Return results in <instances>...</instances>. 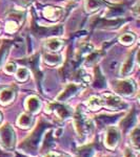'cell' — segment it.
<instances>
[{"instance_id":"6da1fadb","label":"cell","mask_w":140,"mask_h":157,"mask_svg":"<svg viewBox=\"0 0 140 157\" xmlns=\"http://www.w3.org/2000/svg\"><path fill=\"white\" fill-rule=\"evenodd\" d=\"M47 128H49V124L41 121L38 124L36 129L33 131V133L31 134L29 137H27L24 139V141L20 145L19 148L21 149V150H23L25 153L36 154L38 147H39V144H40V141H41L42 133L44 132V130Z\"/></svg>"},{"instance_id":"7a4b0ae2","label":"cell","mask_w":140,"mask_h":157,"mask_svg":"<svg viewBox=\"0 0 140 157\" xmlns=\"http://www.w3.org/2000/svg\"><path fill=\"white\" fill-rule=\"evenodd\" d=\"M75 126L77 129V132L81 136L89 135L93 130L92 121L89 120L84 113L80 112V111H78L75 114Z\"/></svg>"},{"instance_id":"3957f363","label":"cell","mask_w":140,"mask_h":157,"mask_svg":"<svg viewBox=\"0 0 140 157\" xmlns=\"http://www.w3.org/2000/svg\"><path fill=\"white\" fill-rule=\"evenodd\" d=\"M114 89H115L116 92L120 93L122 95L130 97V95H133L135 91H136V85L132 80L118 81L114 85Z\"/></svg>"},{"instance_id":"277c9868","label":"cell","mask_w":140,"mask_h":157,"mask_svg":"<svg viewBox=\"0 0 140 157\" xmlns=\"http://www.w3.org/2000/svg\"><path fill=\"white\" fill-rule=\"evenodd\" d=\"M0 138H1V141L4 147H6L9 149L13 148L15 145V139H16L14 129L10 125L3 126L0 129Z\"/></svg>"},{"instance_id":"5b68a950","label":"cell","mask_w":140,"mask_h":157,"mask_svg":"<svg viewBox=\"0 0 140 157\" xmlns=\"http://www.w3.org/2000/svg\"><path fill=\"white\" fill-rule=\"evenodd\" d=\"M103 100L105 102V105L110 109H120L126 106V104L122 102L120 98L112 94V93H104Z\"/></svg>"},{"instance_id":"8992f818","label":"cell","mask_w":140,"mask_h":157,"mask_svg":"<svg viewBox=\"0 0 140 157\" xmlns=\"http://www.w3.org/2000/svg\"><path fill=\"white\" fill-rule=\"evenodd\" d=\"M80 88H81L80 85H76V84L68 85L67 88H65V89L63 90L59 95H58L57 100L61 101V102H65V101L68 100V98H71L72 97H74V95H75L76 93L78 92V90H79Z\"/></svg>"},{"instance_id":"52a82bcc","label":"cell","mask_w":140,"mask_h":157,"mask_svg":"<svg viewBox=\"0 0 140 157\" xmlns=\"http://www.w3.org/2000/svg\"><path fill=\"white\" fill-rule=\"evenodd\" d=\"M119 133L117 131V129L115 128H110L108 130L106 133V137H105V145L109 148H115L119 141Z\"/></svg>"},{"instance_id":"ba28073f","label":"cell","mask_w":140,"mask_h":157,"mask_svg":"<svg viewBox=\"0 0 140 157\" xmlns=\"http://www.w3.org/2000/svg\"><path fill=\"white\" fill-rule=\"evenodd\" d=\"M42 13L45 18L52 20V21H55V20L59 19L61 16V11L59 9H57V7H52V6L44 7Z\"/></svg>"},{"instance_id":"9c48e42d","label":"cell","mask_w":140,"mask_h":157,"mask_svg":"<svg viewBox=\"0 0 140 157\" xmlns=\"http://www.w3.org/2000/svg\"><path fill=\"white\" fill-rule=\"evenodd\" d=\"M51 108L54 110V112L61 118H65L72 115V111L70 110V108L65 107L63 105H59V104H53L51 105Z\"/></svg>"},{"instance_id":"30bf717a","label":"cell","mask_w":140,"mask_h":157,"mask_svg":"<svg viewBox=\"0 0 140 157\" xmlns=\"http://www.w3.org/2000/svg\"><path fill=\"white\" fill-rule=\"evenodd\" d=\"M40 106H41V103H40V100L37 97H30L27 98V108L32 113H36L40 109Z\"/></svg>"},{"instance_id":"8fae6325","label":"cell","mask_w":140,"mask_h":157,"mask_svg":"<svg viewBox=\"0 0 140 157\" xmlns=\"http://www.w3.org/2000/svg\"><path fill=\"white\" fill-rule=\"evenodd\" d=\"M45 45H47V48L50 50V52H57L62 48L63 42L56 39V38H53V39L47 40Z\"/></svg>"},{"instance_id":"7c38bea8","label":"cell","mask_w":140,"mask_h":157,"mask_svg":"<svg viewBox=\"0 0 140 157\" xmlns=\"http://www.w3.org/2000/svg\"><path fill=\"white\" fill-rule=\"evenodd\" d=\"M15 98V92L12 89H3L0 91V103L9 104Z\"/></svg>"},{"instance_id":"4fadbf2b","label":"cell","mask_w":140,"mask_h":157,"mask_svg":"<svg viewBox=\"0 0 140 157\" xmlns=\"http://www.w3.org/2000/svg\"><path fill=\"white\" fill-rule=\"evenodd\" d=\"M44 61L47 64L55 66V65L59 64L61 59H60V56L56 55V52H47L44 55Z\"/></svg>"},{"instance_id":"5bb4252c","label":"cell","mask_w":140,"mask_h":157,"mask_svg":"<svg viewBox=\"0 0 140 157\" xmlns=\"http://www.w3.org/2000/svg\"><path fill=\"white\" fill-rule=\"evenodd\" d=\"M86 105H88V107L91 110H98L102 106V100L100 98L94 95V97H91L89 98V101L86 102Z\"/></svg>"},{"instance_id":"9a60e30c","label":"cell","mask_w":140,"mask_h":157,"mask_svg":"<svg viewBox=\"0 0 140 157\" xmlns=\"http://www.w3.org/2000/svg\"><path fill=\"white\" fill-rule=\"evenodd\" d=\"M117 116H114V115H100L97 117V123L101 127L105 125H110V124H113L114 121H117Z\"/></svg>"},{"instance_id":"2e32d148","label":"cell","mask_w":140,"mask_h":157,"mask_svg":"<svg viewBox=\"0 0 140 157\" xmlns=\"http://www.w3.org/2000/svg\"><path fill=\"white\" fill-rule=\"evenodd\" d=\"M104 4L102 0H86L85 1V7L89 12H93L98 10Z\"/></svg>"},{"instance_id":"e0dca14e","label":"cell","mask_w":140,"mask_h":157,"mask_svg":"<svg viewBox=\"0 0 140 157\" xmlns=\"http://www.w3.org/2000/svg\"><path fill=\"white\" fill-rule=\"evenodd\" d=\"M133 64H134V59L131 56V57H129L128 60L122 64V67H121V70H120L121 75H128V73L131 72L132 69H133Z\"/></svg>"},{"instance_id":"ac0fdd59","label":"cell","mask_w":140,"mask_h":157,"mask_svg":"<svg viewBox=\"0 0 140 157\" xmlns=\"http://www.w3.org/2000/svg\"><path fill=\"white\" fill-rule=\"evenodd\" d=\"M135 111H133V112L131 113L129 116H126V118L123 120V121L121 123V128H122V130L126 132V131H128L130 128H131V126L134 124V121H135Z\"/></svg>"},{"instance_id":"d6986e66","label":"cell","mask_w":140,"mask_h":157,"mask_svg":"<svg viewBox=\"0 0 140 157\" xmlns=\"http://www.w3.org/2000/svg\"><path fill=\"white\" fill-rule=\"evenodd\" d=\"M17 123L21 128H29L31 124H32V117H31V115L27 114H21L19 116Z\"/></svg>"},{"instance_id":"ffe728a7","label":"cell","mask_w":140,"mask_h":157,"mask_svg":"<svg viewBox=\"0 0 140 157\" xmlns=\"http://www.w3.org/2000/svg\"><path fill=\"white\" fill-rule=\"evenodd\" d=\"M136 40V37H135L134 34H131V33H126V34H123L122 36L120 37L119 41L120 43L124 45H130V44H133Z\"/></svg>"},{"instance_id":"44dd1931","label":"cell","mask_w":140,"mask_h":157,"mask_svg":"<svg viewBox=\"0 0 140 157\" xmlns=\"http://www.w3.org/2000/svg\"><path fill=\"white\" fill-rule=\"evenodd\" d=\"M16 78H17V80L21 81V82L27 81V78H29V70H27L25 67L19 68L18 71H17V73H16Z\"/></svg>"},{"instance_id":"7402d4cb","label":"cell","mask_w":140,"mask_h":157,"mask_svg":"<svg viewBox=\"0 0 140 157\" xmlns=\"http://www.w3.org/2000/svg\"><path fill=\"white\" fill-rule=\"evenodd\" d=\"M17 29H18V25H17L16 22L14 21H7L6 24V32H7L9 34H12V33L16 32Z\"/></svg>"},{"instance_id":"603a6c76","label":"cell","mask_w":140,"mask_h":157,"mask_svg":"<svg viewBox=\"0 0 140 157\" xmlns=\"http://www.w3.org/2000/svg\"><path fill=\"white\" fill-rule=\"evenodd\" d=\"M92 155H93V149L91 147H86V148L81 149L79 151L78 157H91Z\"/></svg>"},{"instance_id":"cb8c5ba5","label":"cell","mask_w":140,"mask_h":157,"mask_svg":"<svg viewBox=\"0 0 140 157\" xmlns=\"http://www.w3.org/2000/svg\"><path fill=\"white\" fill-rule=\"evenodd\" d=\"M132 140L134 143V146L138 148L139 146V129L136 128L134 130V132L132 133Z\"/></svg>"},{"instance_id":"d4e9b609","label":"cell","mask_w":140,"mask_h":157,"mask_svg":"<svg viewBox=\"0 0 140 157\" xmlns=\"http://www.w3.org/2000/svg\"><path fill=\"white\" fill-rule=\"evenodd\" d=\"M16 69H17L16 64H14V63H9V64H6V67H4V71L6 73H10V75L14 73L16 71Z\"/></svg>"},{"instance_id":"484cf974","label":"cell","mask_w":140,"mask_h":157,"mask_svg":"<svg viewBox=\"0 0 140 157\" xmlns=\"http://www.w3.org/2000/svg\"><path fill=\"white\" fill-rule=\"evenodd\" d=\"M51 139H52V136L50 135H47V139H45V143H44V145H43V149H49L51 145H52V143H51Z\"/></svg>"},{"instance_id":"4316f807","label":"cell","mask_w":140,"mask_h":157,"mask_svg":"<svg viewBox=\"0 0 140 157\" xmlns=\"http://www.w3.org/2000/svg\"><path fill=\"white\" fill-rule=\"evenodd\" d=\"M6 54V47H2V48L0 49V64H1V62H2V57H4V55Z\"/></svg>"},{"instance_id":"83f0119b","label":"cell","mask_w":140,"mask_h":157,"mask_svg":"<svg viewBox=\"0 0 140 157\" xmlns=\"http://www.w3.org/2000/svg\"><path fill=\"white\" fill-rule=\"evenodd\" d=\"M57 156L58 155H57V154H55V153H49L45 157H57Z\"/></svg>"},{"instance_id":"f1b7e54d","label":"cell","mask_w":140,"mask_h":157,"mask_svg":"<svg viewBox=\"0 0 140 157\" xmlns=\"http://www.w3.org/2000/svg\"><path fill=\"white\" fill-rule=\"evenodd\" d=\"M9 155L7 154H6V153H3L2 151H0V157H7Z\"/></svg>"},{"instance_id":"f546056e","label":"cell","mask_w":140,"mask_h":157,"mask_svg":"<svg viewBox=\"0 0 140 157\" xmlns=\"http://www.w3.org/2000/svg\"><path fill=\"white\" fill-rule=\"evenodd\" d=\"M1 118H2V116H1V113H0V121H1Z\"/></svg>"},{"instance_id":"4dcf8cb0","label":"cell","mask_w":140,"mask_h":157,"mask_svg":"<svg viewBox=\"0 0 140 157\" xmlns=\"http://www.w3.org/2000/svg\"><path fill=\"white\" fill-rule=\"evenodd\" d=\"M65 157H68V156H65Z\"/></svg>"}]
</instances>
